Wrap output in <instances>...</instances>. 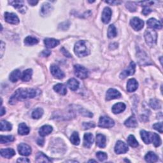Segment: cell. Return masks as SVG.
Returning <instances> with one entry per match:
<instances>
[{
    "instance_id": "obj_9",
    "label": "cell",
    "mask_w": 163,
    "mask_h": 163,
    "mask_svg": "<svg viewBox=\"0 0 163 163\" xmlns=\"http://www.w3.org/2000/svg\"><path fill=\"white\" fill-rule=\"evenodd\" d=\"M5 20L11 24H17L19 23V19L16 14L14 13L6 12L5 14Z\"/></svg>"
},
{
    "instance_id": "obj_53",
    "label": "cell",
    "mask_w": 163,
    "mask_h": 163,
    "mask_svg": "<svg viewBox=\"0 0 163 163\" xmlns=\"http://www.w3.org/2000/svg\"><path fill=\"white\" fill-rule=\"evenodd\" d=\"M37 143L40 146H43L44 144V140L43 138H39L38 140H37Z\"/></svg>"
},
{
    "instance_id": "obj_12",
    "label": "cell",
    "mask_w": 163,
    "mask_h": 163,
    "mask_svg": "<svg viewBox=\"0 0 163 163\" xmlns=\"http://www.w3.org/2000/svg\"><path fill=\"white\" fill-rule=\"evenodd\" d=\"M120 96H121V94L117 90L115 89H110L108 90L106 94V99L107 101H110L112 99L119 98Z\"/></svg>"
},
{
    "instance_id": "obj_36",
    "label": "cell",
    "mask_w": 163,
    "mask_h": 163,
    "mask_svg": "<svg viewBox=\"0 0 163 163\" xmlns=\"http://www.w3.org/2000/svg\"><path fill=\"white\" fill-rule=\"evenodd\" d=\"M117 32L116 28L114 25L111 24L108 29V37L109 38H113L117 36Z\"/></svg>"
},
{
    "instance_id": "obj_51",
    "label": "cell",
    "mask_w": 163,
    "mask_h": 163,
    "mask_svg": "<svg viewBox=\"0 0 163 163\" xmlns=\"http://www.w3.org/2000/svg\"><path fill=\"white\" fill-rule=\"evenodd\" d=\"M51 54V52L50 51L45 50V51H44L43 52H42L41 55L43 56H44V57H47V56H49Z\"/></svg>"
},
{
    "instance_id": "obj_18",
    "label": "cell",
    "mask_w": 163,
    "mask_h": 163,
    "mask_svg": "<svg viewBox=\"0 0 163 163\" xmlns=\"http://www.w3.org/2000/svg\"><path fill=\"white\" fill-rule=\"evenodd\" d=\"M147 23L148 26L152 29H161L162 28V24L161 22L156 20L155 19H154V18H151V19L148 20Z\"/></svg>"
},
{
    "instance_id": "obj_6",
    "label": "cell",
    "mask_w": 163,
    "mask_h": 163,
    "mask_svg": "<svg viewBox=\"0 0 163 163\" xmlns=\"http://www.w3.org/2000/svg\"><path fill=\"white\" fill-rule=\"evenodd\" d=\"M135 68H136L135 63L134 62H131L128 68L124 70L122 73H120V78H121V79H124V78H126L127 77L134 75L135 73Z\"/></svg>"
},
{
    "instance_id": "obj_50",
    "label": "cell",
    "mask_w": 163,
    "mask_h": 163,
    "mask_svg": "<svg viewBox=\"0 0 163 163\" xmlns=\"http://www.w3.org/2000/svg\"><path fill=\"white\" fill-rule=\"evenodd\" d=\"M5 44H4V42L3 41H1V57H3V52L5 49Z\"/></svg>"
},
{
    "instance_id": "obj_4",
    "label": "cell",
    "mask_w": 163,
    "mask_h": 163,
    "mask_svg": "<svg viewBox=\"0 0 163 163\" xmlns=\"http://www.w3.org/2000/svg\"><path fill=\"white\" fill-rule=\"evenodd\" d=\"M74 70L75 75L77 77L80 78V79H84V78H86L88 77L87 70L81 65L79 64L75 65Z\"/></svg>"
},
{
    "instance_id": "obj_42",
    "label": "cell",
    "mask_w": 163,
    "mask_h": 163,
    "mask_svg": "<svg viewBox=\"0 0 163 163\" xmlns=\"http://www.w3.org/2000/svg\"><path fill=\"white\" fill-rule=\"evenodd\" d=\"M96 157L100 161H104L106 160L108 158V155L106 153L102 152H98L96 153Z\"/></svg>"
},
{
    "instance_id": "obj_2",
    "label": "cell",
    "mask_w": 163,
    "mask_h": 163,
    "mask_svg": "<svg viewBox=\"0 0 163 163\" xmlns=\"http://www.w3.org/2000/svg\"><path fill=\"white\" fill-rule=\"evenodd\" d=\"M74 51L76 55L79 57L87 56L90 54V51L87 47V42L84 40L77 42L74 47Z\"/></svg>"
},
{
    "instance_id": "obj_54",
    "label": "cell",
    "mask_w": 163,
    "mask_h": 163,
    "mask_svg": "<svg viewBox=\"0 0 163 163\" xmlns=\"http://www.w3.org/2000/svg\"><path fill=\"white\" fill-rule=\"evenodd\" d=\"M18 162H29V160L27 158H19L17 160Z\"/></svg>"
},
{
    "instance_id": "obj_3",
    "label": "cell",
    "mask_w": 163,
    "mask_h": 163,
    "mask_svg": "<svg viewBox=\"0 0 163 163\" xmlns=\"http://www.w3.org/2000/svg\"><path fill=\"white\" fill-rule=\"evenodd\" d=\"M157 38H158V35L155 31L152 29L146 30L145 33V39L148 46H154L157 43Z\"/></svg>"
},
{
    "instance_id": "obj_25",
    "label": "cell",
    "mask_w": 163,
    "mask_h": 163,
    "mask_svg": "<svg viewBox=\"0 0 163 163\" xmlns=\"http://www.w3.org/2000/svg\"><path fill=\"white\" fill-rule=\"evenodd\" d=\"M124 124L126 127H128V128H135L136 127H137L138 122L135 116H131L126 120Z\"/></svg>"
},
{
    "instance_id": "obj_30",
    "label": "cell",
    "mask_w": 163,
    "mask_h": 163,
    "mask_svg": "<svg viewBox=\"0 0 163 163\" xmlns=\"http://www.w3.org/2000/svg\"><path fill=\"white\" fill-rule=\"evenodd\" d=\"M18 132L20 135H27L29 132V128L24 123H21L19 125Z\"/></svg>"
},
{
    "instance_id": "obj_39",
    "label": "cell",
    "mask_w": 163,
    "mask_h": 163,
    "mask_svg": "<svg viewBox=\"0 0 163 163\" xmlns=\"http://www.w3.org/2000/svg\"><path fill=\"white\" fill-rule=\"evenodd\" d=\"M15 140V138L13 136L9 135V136H3L2 135L0 136V142L1 143H8L14 142Z\"/></svg>"
},
{
    "instance_id": "obj_34",
    "label": "cell",
    "mask_w": 163,
    "mask_h": 163,
    "mask_svg": "<svg viewBox=\"0 0 163 163\" xmlns=\"http://www.w3.org/2000/svg\"><path fill=\"white\" fill-rule=\"evenodd\" d=\"M39 42L38 40L33 37H28L24 40V44L27 46H32L37 44Z\"/></svg>"
},
{
    "instance_id": "obj_44",
    "label": "cell",
    "mask_w": 163,
    "mask_h": 163,
    "mask_svg": "<svg viewBox=\"0 0 163 163\" xmlns=\"http://www.w3.org/2000/svg\"><path fill=\"white\" fill-rule=\"evenodd\" d=\"M153 128L155 129L156 131H159L161 133H162V122H159L156 123L153 125Z\"/></svg>"
},
{
    "instance_id": "obj_43",
    "label": "cell",
    "mask_w": 163,
    "mask_h": 163,
    "mask_svg": "<svg viewBox=\"0 0 163 163\" xmlns=\"http://www.w3.org/2000/svg\"><path fill=\"white\" fill-rule=\"evenodd\" d=\"M126 7L129 11H135L136 9V5H135L134 3L132 2H128L126 3Z\"/></svg>"
},
{
    "instance_id": "obj_40",
    "label": "cell",
    "mask_w": 163,
    "mask_h": 163,
    "mask_svg": "<svg viewBox=\"0 0 163 163\" xmlns=\"http://www.w3.org/2000/svg\"><path fill=\"white\" fill-rule=\"evenodd\" d=\"M127 141H128V143L129 145L132 147L136 148L138 146V142L133 135H129Z\"/></svg>"
},
{
    "instance_id": "obj_32",
    "label": "cell",
    "mask_w": 163,
    "mask_h": 163,
    "mask_svg": "<svg viewBox=\"0 0 163 163\" xmlns=\"http://www.w3.org/2000/svg\"><path fill=\"white\" fill-rule=\"evenodd\" d=\"M68 86L71 90H76L79 87V82L75 78H70L68 81Z\"/></svg>"
},
{
    "instance_id": "obj_13",
    "label": "cell",
    "mask_w": 163,
    "mask_h": 163,
    "mask_svg": "<svg viewBox=\"0 0 163 163\" xmlns=\"http://www.w3.org/2000/svg\"><path fill=\"white\" fill-rule=\"evenodd\" d=\"M112 17V10L110 8L106 7L104 8L102 13L101 20L105 24H108L110 22Z\"/></svg>"
},
{
    "instance_id": "obj_49",
    "label": "cell",
    "mask_w": 163,
    "mask_h": 163,
    "mask_svg": "<svg viewBox=\"0 0 163 163\" xmlns=\"http://www.w3.org/2000/svg\"><path fill=\"white\" fill-rule=\"evenodd\" d=\"M108 4H110L112 5H117L122 3V2L120 1H110V2H105Z\"/></svg>"
},
{
    "instance_id": "obj_48",
    "label": "cell",
    "mask_w": 163,
    "mask_h": 163,
    "mask_svg": "<svg viewBox=\"0 0 163 163\" xmlns=\"http://www.w3.org/2000/svg\"><path fill=\"white\" fill-rule=\"evenodd\" d=\"M61 52H63V54H64V55L66 57H72L71 54H70L67 51H66V50L64 49V48H63V47L61 48Z\"/></svg>"
},
{
    "instance_id": "obj_29",
    "label": "cell",
    "mask_w": 163,
    "mask_h": 163,
    "mask_svg": "<svg viewBox=\"0 0 163 163\" xmlns=\"http://www.w3.org/2000/svg\"><path fill=\"white\" fill-rule=\"evenodd\" d=\"M145 160L147 162H155L158 160V157L154 152H149L145 156Z\"/></svg>"
},
{
    "instance_id": "obj_57",
    "label": "cell",
    "mask_w": 163,
    "mask_h": 163,
    "mask_svg": "<svg viewBox=\"0 0 163 163\" xmlns=\"http://www.w3.org/2000/svg\"><path fill=\"white\" fill-rule=\"evenodd\" d=\"M97 162V161H94V160H90V161H89V162Z\"/></svg>"
},
{
    "instance_id": "obj_8",
    "label": "cell",
    "mask_w": 163,
    "mask_h": 163,
    "mask_svg": "<svg viewBox=\"0 0 163 163\" xmlns=\"http://www.w3.org/2000/svg\"><path fill=\"white\" fill-rule=\"evenodd\" d=\"M130 24L135 31H140L144 26V22L138 17H134L131 20Z\"/></svg>"
},
{
    "instance_id": "obj_1",
    "label": "cell",
    "mask_w": 163,
    "mask_h": 163,
    "mask_svg": "<svg viewBox=\"0 0 163 163\" xmlns=\"http://www.w3.org/2000/svg\"><path fill=\"white\" fill-rule=\"evenodd\" d=\"M37 95V90L35 89L20 88L17 89L14 94L11 96L9 103L10 104L14 105L17 101L33 98Z\"/></svg>"
},
{
    "instance_id": "obj_15",
    "label": "cell",
    "mask_w": 163,
    "mask_h": 163,
    "mask_svg": "<svg viewBox=\"0 0 163 163\" xmlns=\"http://www.w3.org/2000/svg\"><path fill=\"white\" fill-rule=\"evenodd\" d=\"M94 143V137L91 133H86L83 136V146L90 148Z\"/></svg>"
},
{
    "instance_id": "obj_37",
    "label": "cell",
    "mask_w": 163,
    "mask_h": 163,
    "mask_svg": "<svg viewBox=\"0 0 163 163\" xmlns=\"http://www.w3.org/2000/svg\"><path fill=\"white\" fill-rule=\"evenodd\" d=\"M70 141L75 145H78L80 144V140L79 136H78V133L77 132H73V134L71 136Z\"/></svg>"
},
{
    "instance_id": "obj_23",
    "label": "cell",
    "mask_w": 163,
    "mask_h": 163,
    "mask_svg": "<svg viewBox=\"0 0 163 163\" xmlns=\"http://www.w3.org/2000/svg\"><path fill=\"white\" fill-rule=\"evenodd\" d=\"M96 145L100 148H105L106 146V137L102 134L96 135Z\"/></svg>"
},
{
    "instance_id": "obj_33",
    "label": "cell",
    "mask_w": 163,
    "mask_h": 163,
    "mask_svg": "<svg viewBox=\"0 0 163 163\" xmlns=\"http://www.w3.org/2000/svg\"><path fill=\"white\" fill-rule=\"evenodd\" d=\"M151 142L153 143L155 147H159L161 145V140L160 136L156 133H152V137H151Z\"/></svg>"
},
{
    "instance_id": "obj_52",
    "label": "cell",
    "mask_w": 163,
    "mask_h": 163,
    "mask_svg": "<svg viewBox=\"0 0 163 163\" xmlns=\"http://www.w3.org/2000/svg\"><path fill=\"white\" fill-rule=\"evenodd\" d=\"M139 3H140L142 6H148V5H151L154 4L153 2H140Z\"/></svg>"
},
{
    "instance_id": "obj_55",
    "label": "cell",
    "mask_w": 163,
    "mask_h": 163,
    "mask_svg": "<svg viewBox=\"0 0 163 163\" xmlns=\"http://www.w3.org/2000/svg\"><path fill=\"white\" fill-rule=\"evenodd\" d=\"M28 2L29 5H31V6H34L38 3V1H33V0H31V1H28Z\"/></svg>"
},
{
    "instance_id": "obj_38",
    "label": "cell",
    "mask_w": 163,
    "mask_h": 163,
    "mask_svg": "<svg viewBox=\"0 0 163 163\" xmlns=\"http://www.w3.org/2000/svg\"><path fill=\"white\" fill-rule=\"evenodd\" d=\"M44 114V110L41 108H38L33 110L32 113V117L34 119H38L41 118Z\"/></svg>"
},
{
    "instance_id": "obj_35",
    "label": "cell",
    "mask_w": 163,
    "mask_h": 163,
    "mask_svg": "<svg viewBox=\"0 0 163 163\" xmlns=\"http://www.w3.org/2000/svg\"><path fill=\"white\" fill-rule=\"evenodd\" d=\"M11 128H12V126L8 122L6 121V120H2L1 122H0V129H1L2 131H9L11 130Z\"/></svg>"
},
{
    "instance_id": "obj_16",
    "label": "cell",
    "mask_w": 163,
    "mask_h": 163,
    "mask_svg": "<svg viewBox=\"0 0 163 163\" xmlns=\"http://www.w3.org/2000/svg\"><path fill=\"white\" fill-rule=\"evenodd\" d=\"M52 10H53V7H52V6L49 3H46L42 5L41 10H40V14L43 17L47 16L51 13Z\"/></svg>"
},
{
    "instance_id": "obj_56",
    "label": "cell",
    "mask_w": 163,
    "mask_h": 163,
    "mask_svg": "<svg viewBox=\"0 0 163 163\" xmlns=\"http://www.w3.org/2000/svg\"><path fill=\"white\" fill-rule=\"evenodd\" d=\"M5 112H6V110H5V109L4 108V107L3 106H2L1 107V113H0V116H3V115L5 113Z\"/></svg>"
},
{
    "instance_id": "obj_31",
    "label": "cell",
    "mask_w": 163,
    "mask_h": 163,
    "mask_svg": "<svg viewBox=\"0 0 163 163\" xmlns=\"http://www.w3.org/2000/svg\"><path fill=\"white\" fill-rule=\"evenodd\" d=\"M33 74V70L31 69H28L23 72L21 76V80L24 82H28L31 78Z\"/></svg>"
},
{
    "instance_id": "obj_5",
    "label": "cell",
    "mask_w": 163,
    "mask_h": 163,
    "mask_svg": "<svg viewBox=\"0 0 163 163\" xmlns=\"http://www.w3.org/2000/svg\"><path fill=\"white\" fill-rule=\"evenodd\" d=\"M115 125L113 120L108 117H101L98 126L103 128H111Z\"/></svg>"
},
{
    "instance_id": "obj_10",
    "label": "cell",
    "mask_w": 163,
    "mask_h": 163,
    "mask_svg": "<svg viewBox=\"0 0 163 163\" xmlns=\"http://www.w3.org/2000/svg\"><path fill=\"white\" fill-rule=\"evenodd\" d=\"M51 71L52 75L57 79H62L64 77V72L56 65H52L51 67Z\"/></svg>"
},
{
    "instance_id": "obj_21",
    "label": "cell",
    "mask_w": 163,
    "mask_h": 163,
    "mask_svg": "<svg viewBox=\"0 0 163 163\" xmlns=\"http://www.w3.org/2000/svg\"><path fill=\"white\" fill-rule=\"evenodd\" d=\"M0 154H1L2 156L5 158H12L14 155H15V150L12 148H5V149H2L0 151Z\"/></svg>"
},
{
    "instance_id": "obj_14",
    "label": "cell",
    "mask_w": 163,
    "mask_h": 163,
    "mask_svg": "<svg viewBox=\"0 0 163 163\" xmlns=\"http://www.w3.org/2000/svg\"><path fill=\"white\" fill-rule=\"evenodd\" d=\"M9 3L12 5L14 8L19 10L21 13H25L26 11V7H24L23 1H10Z\"/></svg>"
},
{
    "instance_id": "obj_11",
    "label": "cell",
    "mask_w": 163,
    "mask_h": 163,
    "mask_svg": "<svg viewBox=\"0 0 163 163\" xmlns=\"http://www.w3.org/2000/svg\"><path fill=\"white\" fill-rule=\"evenodd\" d=\"M18 151L21 155L28 156L31 154V148L28 145L25 143H21L18 146Z\"/></svg>"
},
{
    "instance_id": "obj_7",
    "label": "cell",
    "mask_w": 163,
    "mask_h": 163,
    "mask_svg": "<svg viewBox=\"0 0 163 163\" xmlns=\"http://www.w3.org/2000/svg\"><path fill=\"white\" fill-rule=\"evenodd\" d=\"M129 150L127 145L122 141H118L115 147V152L117 154H125Z\"/></svg>"
},
{
    "instance_id": "obj_22",
    "label": "cell",
    "mask_w": 163,
    "mask_h": 163,
    "mask_svg": "<svg viewBox=\"0 0 163 163\" xmlns=\"http://www.w3.org/2000/svg\"><path fill=\"white\" fill-rule=\"evenodd\" d=\"M53 129L51 126L49 125H45L42 126L41 128L39 129V134L41 137H44L45 136L49 135L51 134Z\"/></svg>"
},
{
    "instance_id": "obj_24",
    "label": "cell",
    "mask_w": 163,
    "mask_h": 163,
    "mask_svg": "<svg viewBox=\"0 0 163 163\" xmlns=\"http://www.w3.org/2000/svg\"><path fill=\"white\" fill-rule=\"evenodd\" d=\"M140 135L142 139L145 143L149 144L151 143V137H152V132H147L145 130L140 131Z\"/></svg>"
},
{
    "instance_id": "obj_28",
    "label": "cell",
    "mask_w": 163,
    "mask_h": 163,
    "mask_svg": "<svg viewBox=\"0 0 163 163\" xmlns=\"http://www.w3.org/2000/svg\"><path fill=\"white\" fill-rule=\"evenodd\" d=\"M36 162H51L52 161L43 152H38L36 156Z\"/></svg>"
},
{
    "instance_id": "obj_41",
    "label": "cell",
    "mask_w": 163,
    "mask_h": 163,
    "mask_svg": "<svg viewBox=\"0 0 163 163\" xmlns=\"http://www.w3.org/2000/svg\"><path fill=\"white\" fill-rule=\"evenodd\" d=\"M150 105L154 110H158L161 108V103L157 99H152L150 101Z\"/></svg>"
},
{
    "instance_id": "obj_17",
    "label": "cell",
    "mask_w": 163,
    "mask_h": 163,
    "mask_svg": "<svg viewBox=\"0 0 163 163\" xmlns=\"http://www.w3.org/2000/svg\"><path fill=\"white\" fill-rule=\"evenodd\" d=\"M138 83L135 79V78H131L129 80L127 83V90L129 93L134 92L138 89Z\"/></svg>"
},
{
    "instance_id": "obj_19",
    "label": "cell",
    "mask_w": 163,
    "mask_h": 163,
    "mask_svg": "<svg viewBox=\"0 0 163 163\" xmlns=\"http://www.w3.org/2000/svg\"><path fill=\"white\" fill-rule=\"evenodd\" d=\"M44 44L47 48L53 49L59 44V41L54 38H45L44 40Z\"/></svg>"
},
{
    "instance_id": "obj_27",
    "label": "cell",
    "mask_w": 163,
    "mask_h": 163,
    "mask_svg": "<svg viewBox=\"0 0 163 163\" xmlns=\"http://www.w3.org/2000/svg\"><path fill=\"white\" fill-rule=\"evenodd\" d=\"M21 77V72L19 70H15L13 71L10 75L9 79L11 82H16Z\"/></svg>"
},
{
    "instance_id": "obj_46",
    "label": "cell",
    "mask_w": 163,
    "mask_h": 163,
    "mask_svg": "<svg viewBox=\"0 0 163 163\" xmlns=\"http://www.w3.org/2000/svg\"><path fill=\"white\" fill-rule=\"evenodd\" d=\"M83 127L85 129H88L90 128H93L95 127V124L92 122H84L83 124Z\"/></svg>"
},
{
    "instance_id": "obj_45",
    "label": "cell",
    "mask_w": 163,
    "mask_h": 163,
    "mask_svg": "<svg viewBox=\"0 0 163 163\" xmlns=\"http://www.w3.org/2000/svg\"><path fill=\"white\" fill-rule=\"evenodd\" d=\"M80 113L83 116L88 117H92L93 116V114L85 109H80Z\"/></svg>"
},
{
    "instance_id": "obj_20",
    "label": "cell",
    "mask_w": 163,
    "mask_h": 163,
    "mask_svg": "<svg viewBox=\"0 0 163 163\" xmlns=\"http://www.w3.org/2000/svg\"><path fill=\"white\" fill-rule=\"evenodd\" d=\"M126 105L123 103H118L115 104L112 107V112L115 114H118L124 112L126 109Z\"/></svg>"
},
{
    "instance_id": "obj_26",
    "label": "cell",
    "mask_w": 163,
    "mask_h": 163,
    "mask_svg": "<svg viewBox=\"0 0 163 163\" xmlns=\"http://www.w3.org/2000/svg\"><path fill=\"white\" fill-rule=\"evenodd\" d=\"M54 90L61 95H65L67 93V89H66V87L63 83L56 84L54 87Z\"/></svg>"
},
{
    "instance_id": "obj_47",
    "label": "cell",
    "mask_w": 163,
    "mask_h": 163,
    "mask_svg": "<svg viewBox=\"0 0 163 163\" xmlns=\"http://www.w3.org/2000/svg\"><path fill=\"white\" fill-rule=\"evenodd\" d=\"M151 11H152V10L148 8V7H145L142 11V14L144 15H147L148 14H149Z\"/></svg>"
}]
</instances>
